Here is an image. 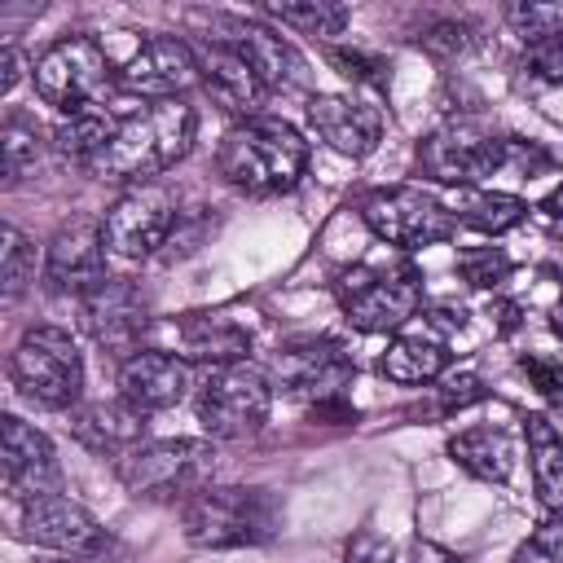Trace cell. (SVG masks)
I'll list each match as a JSON object with an SVG mask.
<instances>
[{
  "label": "cell",
  "instance_id": "6da1fadb",
  "mask_svg": "<svg viewBox=\"0 0 563 563\" xmlns=\"http://www.w3.org/2000/svg\"><path fill=\"white\" fill-rule=\"evenodd\" d=\"M198 114L185 101H150L136 114L119 119L114 141L101 150V158L88 167L101 180H128V185H154L158 172L180 163L194 145Z\"/></svg>",
  "mask_w": 563,
  "mask_h": 563
},
{
  "label": "cell",
  "instance_id": "7a4b0ae2",
  "mask_svg": "<svg viewBox=\"0 0 563 563\" xmlns=\"http://www.w3.org/2000/svg\"><path fill=\"white\" fill-rule=\"evenodd\" d=\"M216 167L242 194H260V198L286 194L308 172V141L286 119L255 114L224 132L216 150Z\"/></svg>",
  "mask_w": 563,
  "mask_h": 563
},
{
  "label": "cell",
  "instance_id": "3957f363",
  "mask_svg": "<svg viewBox=\"0 0 563 563\" xmlns=\"http://www.w3.org/2000/svg\"><path fill=\"white\" fill-rule=\"evenodd\" d=\"M506 167H545V154L532 141H515V136H497L493 128L475 123V119H453L444 128H435L422 145H418V172L440 180V185H475L493 172Z\"/></svg>",
  "mask_w": 563,
  "mask_h": 563
},
{
  "label": "cell",
  "instance_id": "277c9868",
  "mask_svg": "<svg viewBox=\"0 0 563 563\" xmlns=\"http://www.w3.org/2000/svg\"><path fill=\"white\" fill-rule=\"evenodd\" d=\"M180 528H185V541L198 550H242V545L273 541L282 528V510L268 488L207 484L198 497L185 501Z\"/></svg>",
  "mask_w": 563,
  "mask_h": 563
},
{
  "label": "cell",
  "instance_id": "5b68a950",
  "mask_svg": "<svg viewBox=\"0 0 563 563\" xmlns=\"http://www.w3.org/2000/svg\"><path fill=\"white\" fill-rule=\"evenodd\" d=\"M9 383L35 409H75L84 391V356L62 325H31L9 356Z\"/></svg>",
  "mask_w": 563,
  "mask_h": 563
},
{
  "label": "cell",
  "instance_id": "8992f818",
  "mask_svg": "<svg viewBox=\"0 0 563 563\" xmlns=\"http://www.w3.org/2000/svg\"><path fill=\"white\" fill-rule=\"evenodd\" d=\"M334 299H339L343 317L361 334H387V330H400L418 312V303H422V273L409 260L356 264V268L339 273Z\"/></svg>",
  "mask_w": 563,
  "mask_h": 563
},
{
  "label": "cell",
  "instance_id": "52a82bcc",
  "mask_svg": "<svg viewBox=\"0 0 563 563\" xmlns=\"http://www.w3.org/2000/svg\"><path fill=\"white\" fill-rule=\"evenodd\" d=\"M216 449L207 440H145L114 462L123 488L145 501H189L207 488Z\"/></svg>",
  "mask_w": 563,
  "mask_h": 563
},
{
  "label": "cell",
  "instance_id": "ba28073f",
  "mask_svg": "<svg viewBox=\"0 0 563 563\" xmlns=\"http://www.w3.org/2000/svg\"><path fill=\"white\" fill-rule=\"evenodd\" d=\"M198 422L211 440H246L268 422L273 409V378L246 361L211 365L194 391Z\"/></svg>",
  "mask_w": 563,
  "mask_h": 563
},
{
  "label": "cell",
  "instance_id": "9c48e42d",
  "mask_svg": "<svg viewBox=\"0 0 563 563\" xmlns=\"http://www.w3.org/2000/svg\"><path fill=\"white\" fill-rule=\"evenodd\" d=\"M110 79H119V75L110 70V57L92 35H62L35 57L40 101H48L66 114H79L92 101H101Z\"/></svg>",
  "mask_w": 563,
  "mask_h": 563
},
{
  "label": "cell",
  "instance_id": "30bf717a",
  "mask_svg": "<svg viewBox=\"0 0 563 563\" xmlns=\"http://www.w3.org/2000/svg\"><path fill=\"white\" fill-rule=\"evenodd\" d=\"M361 220L369 224L374 238L400 246V251H418V246H435L449 242L457 229L453 207H444L440 198H431L418 185H391V189H374L361 198Z\"/></svg>",
  "mask_w": 563,
  "mask_h": 563
},
{
  "label": "cell",
  "instance_id": "8fae6325",
  "mask_svg": "<svg viewBox=\"0 0 563 563\" xmlns=\"http://www.w3.org/2000/svg\"><path fill=\"white\" fill-rule=\"evenodd\" d=\"M176 202L163 185H132L114 207L101 216V238L106 251L119 260H150L158 246H167L172 224H176Z\"/></svg>",
  "mask_w": 563,
  "mask_h": 563
},
{
  "label": "cell",
  "instance_id": "7c38bea8",
  "mask_svg": "<svg viewBox=\"0 0 563 563\" xmlns=\"http://www.w3.org/2000/svg\"><path fill=\"white\" fill-rule=\"evenodd\" d=\"M79 325L92 334L97 347L128 361L132 352H141V339L150 330V308L141 286L128 277H106L101 286L79 295Z\"/></svg>",
  "mask_w": 563,
  "mask_h": 563
},
{
  "label": "cell",
  "instance_id": "4fadbf2b",
  "mask_svg": "<svg viewBox=\"0 0 563 563\" xmlns=\"http://www.w3.org/2000/svg\"><path fill=\"white\" fill-rule=\"evenodd\" d=\"M273 378L286 396L321 405L343 396V387L356 378V361L334 339H290L273 361Z\"/></svg>",
  "mask_w": 563,
  "mask_h": 563
},
{
  "label": "cell",
  "instance_id": "5bb4252c",
  "mask_svg": "<svg viewBox=\"0 0 563 563\" xmlns=\"http://www.w3.org/2000/svg\"><path fill=\"white\" fill-rule=\"evenodd\" d=\"M106 238H101V220H88V216H75L66 220L48 251H44V290L48 295H88L92 286H101L110 273H106Z\"/></svg>",
  "mask_w": 563,
  "mask_h": 563
},
{
  "label": "cell",
  "instance_id": "9a60e30c",
  "mask_svg": "<svg viewBox=\"0 0 563 563\" xmlns=\"http://www.w3.org/2000/svg\"><path fill=\"white\" fill-rule=\"evenodd\" d=\"M194 79H198L194 44H185L176 35L141 40V48L119 66V88L132 97H145V101H176Z\"/></svg>",
  "mask_w": 563,
  "mask_h": 563
},
{
  "label": "cell",
  "instance_id": "2e32d148",
  "mask_svg": "<svg viewBox=\"0 0 563 563\" xmlns=\"http://www.w3.org/2000/svg\"><path fill=\"white\" fill-rule=\"evenodd\" d=\"M22 537L57 554H101L110 545L106 528L66 493H44L35 501H22Z\"/></svg>",
  "mask_w": 563,
  "mask_h": 563
},
{
  "label": "cell",
  "instance_id": "e0dca14e",
  "mask_svg": "<svg viewBox=\"0 0 563 563\" xmlns=\"http://www.w3.org/2000/svg\"><path fill=\"white\" fill-rule=\"evenodd\" d=\"M0 466H4V488L18 501H35L44 493H57V457L44 431L22 422L18 413L0 418Z\"/></svg>",
  "mask_w": 563,
  "mask_h": 563
},
{
  "label": "cell",
  "instance_id": "ac0fdd59",
  "mask_svg": "<svg viewBox=\"0 0 563 563\" xmlns=\"http://www.w3.org/2000/svg\"><path fill=\"white\" fill-rule=\"evenodd\" d=\"M308 128L343 158H365L383 141V110L356 97L317 92L308 97Z\"/></svg>",
  "mask_w": 563,
  "mask_h": 563
},
{
  "label": "cell",
  "instance_id": "d6986e66",
  "mask_svg": "<svg viewBox=\"0 0 563 563\" xmlns=\"http://www.w3.org/2000/svg\"><path fill=\"white\" fill-rule=\"evenodd\" d=\"M194 62H198V84L211 92V101L220 110L238 114V123L255 119V110L268 97V84L246 66L242 53H233L220 40H202V44H194Z\"/></svg>",
  "mask_w": 563,
  "mask_h": 563
},
{
  "label": "cell",
  "instance_id": "ffe728a7",
  "mask_svg": "<svg viewBox=\"0 0 563 563\" xmlns=\"http://www.w3.org/2000/svg\"><path fill=\"white\" fill-rule=\"evenodd\" d=\"M207 40H220V44H229L233 53H242L246 66H251L268 88H290V84L303 79V57L290 48V40H282L277 31H268V26H260V22H246V18H216Z\"/></svg>",
  "mask_w": 563,
  "mask_h": 563
},
{
  "label": "cell",
  "instance_id": "44dd1931",
  "mask_svg": "<svg viewBox=\"0 0 563 563\" xmlns=\"http://www.w3.org/2000/svg\"><path fill=\"white\" fill-rule=\"evenodd\" d=\"M189 391V365L172 352L141 347L119 365V400H128L141 413H163L180 405Z\"/></svg>",
  "mask_w": 563,
  "mask_h": 563
},
{
  "label": "cell",
  "instance_id": "7402d4cb",
  "mask_svg": "<svg viewBox=\"0 0 563 563\" xmlns=\"http://www.w3.org/2000/svg\"><path fill=\"white\" fill-rule=\"evenodd\" d=\"M70 435L97 453V457H128L136 444H145V413L128 400H92L70 413Z\"/></svg>",
  "mask_w": 563,
  "mask_h": 563
},
{
  "label": "cell",
  "instance_id": "603a6c76",
  "mask_svg": "<svg viewBox=\"0 0 563 563\" xmlns=\"http://www.w3.org/2000/svg\"><path fill=\"white\" fill-rule=\"evenodd\" d=\"M176 343L189 361L233 365L251 352V330L229 312H189L176 321Z\"/></svg>",
  "mask_w": 563,
  "mask_h": 563
},
{
  "label": "cell",
  "instance_id": "cb8c5ba5",
  "mask_svg": "<svg viewBox=\"0 0 563 563\" xmlns=\"http://www.w3.org/2000/svg\"><path fill=\"white\" fill-rule=\"evenodd\" d=\"M449 457L466 475H475L484 484H506L510 471H515V444H510V435L501 427H466V431H457L449 440Z\"/></svg>",
  "mask_w": 563,
  "mask_h": 563
},
{
  "label": "cell",
  "instance_id": "d4e9b609",
  "mask_svg": "<svg viewBox=\"0 0 563 563\" xmlns=\"http://www.w3.org/2000/svg\"><path fill=\"white\" fill-rule=\"evenodd\" d=\"M523 440H528V462H532V488L537 501L554 515H563V435L545 413L523 418Z\"/></svg>",
  "mask_w": 563,
  "mask_h": 563
},
{
  "label": "cell",
  "instance_id": "484cf974",
  "mask_svg": "<svg viewBox=\"0 0 563 563\" xmlns=\"http://www.w3.org/2000/svg\"><path fill=\"white\" fill-rule=\"evenodd\" d=\"M444 365H449V347L435 339V334H396L391 339V347L383 352V374L391 378V383H431V378H440L444 374Z\"/></svg>",
  "mask_w": 563,
  "mask_h": 563
},
{
  "label": "cell",
  "instance_id": "4316f807",
  "mask_svg": "<svg viewBox=\"0 0 563 563\" xmlns=\"http://www.w3.org/2000/svg\"><path fill=\"white\" fill-rule=\"evenodd\" d=\"M453 216H457V224H471L475 233L497 238V233L523 224L528 202L515 194H497V189H462L453 202Z\"/></svg>",
  "mask_w": 563,
  "mask_h": 563
},
{
  "label": "cell",
  "instance_id": "83f0119b",
  "mask_svg": "<svg viewBox=\"0 0 563 563\" xmlns=\"http://www.w3.org/2000/svg\"><path fill=\"white\" fill-rule=\"evenodd\" d=\"M114 128H119V119H110V114H101V110L66 114V119L57 123V132H53V150H57L62 158H70V163L92 167V163L101 158V150L114 141Z\"/></svg>",
  "mask_w": 563,
  "mask_h": 563
},
{
  "label": "cell",
  "instance_id": "f1b7e54d",
  "mask_svg": "<svg viewBox=\"0 0 563 563\" xmlns=\"http://www.w3.org/2000/svg\"><path fill=\"white\" fill-rule=\"evenodd\" d=\"M268 18L299 35L330 40V35H343L352 13H347V4H334V0H295V4H268Z\"/></svg>",
  "mask_w": 563,
  "mask_h": 563
},
{
  "label": "cell",
  "instance_id": "f546056e",
  "mask_svg": "<svg viewBox=\"0 0 563 563\" xmlns=\"http://www.w3.org/2000/svg\"><path fill=\"white\" fill-rule=\"evenodd\" d=\"M0 158H4V185H18L40 163V128L31 114L9 110L0 123Z\"/></svg>",
  "mask_w": 563,
  "mask_h": 563
},
{
  "label": "cell",
  "instance_id": "4dcf8cb0",
  "mask_svg": "<svg viewBox=\"0 0 563 563\" xmlns=\"http://www.w3.org/2000/svg\"><path fill=\"white\" fill-rule=\"evenodd\" d=\"M4 251H0V277H4V303H18L22 290L35 282V246L13 229L4 224Z\"/></svg>",
  "mask_w": 563,
  "mask_h": 563
},
{
  "label": "cell",
  "instance_id": "1f68e13d",
  "mask_svg": "<svg viewBox=\"0 0 563 563\" xmlns=\"http://www.w3.org/2000/svg\"><path fill=\"white\" fill-rule=\"evenodd\" d=\"M506 22H510V31H515L523 44H541V40L563 35V4L523 0V4H510V9H506Z\"/></svg>",
  "mask_w": 563,
  "mask_h": 563
},
{
  "label": "cell",
  "instance_id": "d6a6232c",
  "mask_svg": "<svg viewBox=\"0 0 563 563\" xmlns=\"http://www.w3.org/2000/svg\"><path fill=\"white\" fill-rule=\"evenodd\" d=\"M510 268H515V264H510L497 246H479V251H462V255H457V273H462V282L475 286V290H488V286L506 282Z\"/></svg>",
  "mask_w": 563,
  "mask_h": 563
},
{
  "label": "cell",
  "instance_id": "836d02e7",
  "mask_svg": "<svg viewBox=\"0 0 563 563\" xmlns=\"http://www.w3.org/2000/svg\"><path fill=\"white\" fill-rule=\"evenodd\" d=\"M325 57L352 84H369V88H383L387 84V62L378 53H365V48H330Z\"/></svg>",
  "mask_w": 563,
  "mask_h": 563
},
{
  "label": "cell",
  "instance_id": "e575fe53",
  "mask_svg": "<svg viewBox=\"0 0 563 563\" xmlns=\"http://www.w3.org/2000/svg\"><path fill=\"white\" fill-rule=\"evenodd\" d=\"M418 44H422L431 57H462V53H471V48H475V35H471V26H466V22L444 18V22H431V26L418 35Z\"/></svg>",
  "mask_w": 563,
  "mask_h": 563
},
{
  "label": "cell",
  "instance_id": "d590c367",
  "mask_svg": "<svg viewBox=\"0 0 563 563\" xmlns=\"http://www.w3.org/2000/svg\"><path fill=\"white\" fill-rule=\"evenodd\" d=\"M523 66H528V75L541 79V84H563V35L541 40V44H528Z\"/></svg>",
  "mask_w": 563,
  "mask_h": 563
},
{
  "label": "cell",
  "instance_id": "8d00e7d4",
  "mask_svg": "<svg viewBox=\"0 0 563 563\" xmlns=\"http://www.w3.org/2000/svg\"><path fill=\"white\" fill-rule=\"evenodd\" d=\"M519 369L532 378V387L550 405H563V361H554V356H519Z\"/></svg>",
  "mask_w": 563,
  "mask_h": 563
},
{
  "label": "cell",
  "instance_id": "74e56055",
  "mask_svg": "<svg viewBox=\"0 0 563 563\" xmlns=\"http://www.w3.org/2000/svg\"><path fill=\"white\" fill-rule=\"evenodd\" d=\"M343 563H396V545L383 541L374 528H361V532L347 541Z\"/></svg>",
  "mask_w": 563,
  "mask_h": 563
},
{
  "label": "cell",
  "instance_id": "f35d334b",
  "mask_svg": "<svg viewBox=\"0 0 563 563\" xmlns=\"http://www.w3.org/2000/svg\"><path fill=\"white\" fill-rule=\"evenodd\" d=\"M475 400H484V383H479L475 374H453V378L440 383V409H444V413L466 409V405H475Z\"/></svg>",
  "mask_w": 563,
  "mask_h": 563
},
{
  "label": "cell",
  "instance_id": "ab89813d",
  "mask_svg": "<svg viewBox=\"0 0 563 563\" xmlns=\"http://www.w3.org/2000/svg\"><path fill=\"white\" fill-rule=\"evenodd\" d=\"M409 563H466V559L453 554V550H444V545H435V541H413Z\"/></svg>",
  "mask_w": 563,
  "mask_h": 563
},
{
  "label": "cell",
  "instance_id": "60d3db41",
  "mask_svg": "<svg viewBox=\"0 0 563 563\" xmlns=\"http://www.w3.org/2000/svg\"><path fill=\"white\" fill-rule=\"evenodd\" d=\"M532 541H537V545H545V550L563 563V519H545V523L532 532Z\"/></svg>",
  "mask_w": 563,
  "mask_h": 563
},
{
  "label": "cell",
  "instance_id": "b9f144b4",
  "mask_svg": "<svg viewBox=\"0 0 563 563\" xmlns=\"http://www.w3.org/2000/svg\"><path fill=\"white\" fill-rule=\"evenodd\" d=\"M0 92H9L18 79H22V57H18V48L13 44H4V53H0Z\"/></svg>",
  "mask_w": 563,
  "mask_h": 563
},
{
  "label": "cell",
  "instance_id": "7bdbcfd3",
  "mask_svg": "<svg viewBox=\"0 0 563 563\" xmlns=\"http://www.w3.org/2000/svg\"><path fill=\"white\" fill-rule=\"evenodd\" d=\"M510 563H559V559H554V554H550L545 545H537V541L528 537V541H523V545L515 550V559H510Z\"/></svg>",
  "mask_w": 563,
  "mask_h": 563
},
{
  "label": "cell",
  "instance_id": "ee69618b",
  "mask_svg": "<svg viewBox=\"0 0 563 563\" xmlns=\"http://www.w3.org/2000/svg\"><path fill=\"white\" fill-rule=\"evenodd\" d=\"M488 312H497L501 330H515V325H519V303H506V299H501V303H493Z\"/></svg>",
  "mask_w": 563,
  "mask_h": 563
},
{
  "label": "cell",
  "instance_id": "f6af8a7d",
  "mask_svg": "<svg viewBox=\"0 0 563 563\" xmlns=\"http://www.w3.org/2000/svg\"><path fill=\"white\" fill-rule=\"evenodd\" d=\"M541 211H545V216H554V220H563V185L541 202Z\"/></svg>",
  "mask_w": 563,
  "mask_h": 563
},
{
  "label": "cell",
  "instance_id": "bcb514c9",
  "mask_svg": "<svg viewBox=\"0 0 563 563\" xmlns=\"http://www.w3.org/2000/svg\"><path fill=\"white\" fill-rule=\"evenodd\" d=\"M57 563H66V559H57Z\"/></svg>",
  "mask_w": 563,
  "mask_h": 563
}]
</instances>
